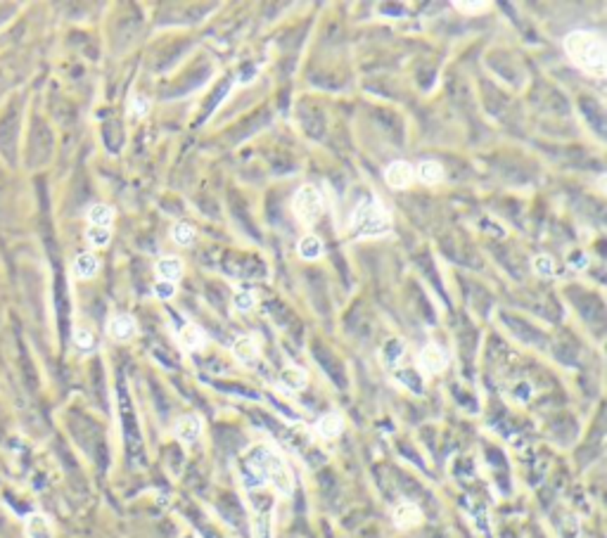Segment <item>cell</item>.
Wrapping results in <instances>:
<instances>
[{
	"label": "cell",
	"mask_w": 607,
	"mask_h": 538,
	"mask_svg": "<svg viewBox=\"0 0 607 538\" xmlns=\"http://www.w3.org/2000/svg\"><path fill=\"white\" fill-rule=\"evenodd\" d=\"M562 48H565L569 62H572L574 67H579L584 74L596 76V79L605 76L607 48H605V41L600 39L596 31H584V29L572 31L569 36H565Z\"/></svg>",
	"instance_id": "obj_1"
},
{
	"label": "cell",
	"mask_w": 607,
	"mask_h": 538,
	"mask_svg": "<svg viewBox=\"0 0 607 538\" xmlns=\"http://www.w3.org/2000/svg\"><path fill=\"white\" fill-rule=\"evenodd\" d=\"M389 225L392 218L380 204H363L352 218V230L356 235H382L389 230Z\"/></svg>",
	"instance_id": "obj_2"
},
{
	"label": "cell",
	"mask_w": 607,
	"mask_h": 538,
	"mask_svg": "<svg viewBox=\"0 0 607 538\" xmlns=\"http://www.w3.org/2000/svg\"><path fill=\"white\" fill-rule=\"evenodd\" d=\"M292 211L306 225H314L323 214V195L314 185H304L294 192L292 197Z\"/></svg>",
	"instance_id": "obj_3"
},
{
	"label": "cell",
	"mask_w": 607,
	"mask_h": 538,
	"mask_svg": "<svg viewBox=\"0 0 607 538\" xmlns=\"http://www.w3.org/2000/svg\"><path fill=\"white\" fill-rule=\"evenodd\" d=\"M261 470H264L266 479L275 486V491H278V493H283V496H290V493L294 491L292 472L287 470V465L278 458V455L266 453V460L261 462Z\"/></svg>",
	"instance_id": "obj_4"
},
{
	"label": "cell",
	"mask_w": 607,
	"mask_h": 538,
	"mask_svg": "<svg viewBox=\"0 0 607 538\" xmlns=\"http://www.w3.org/2000/svg\"><path fill=\"white\" fill-rule=\"evenodd\" d=\"M385 180L392 190H406V187H411L413 180H415V168H413L408 161H392V164L385 168Z\"/></svg>",
	"instance_id": "obj_5"
},
{
	"label": "cell",
	"mask_w": 607,
	"mask_h": 538,
	"mask_svg": "<svg viewBox=\"0 0 607 538\" xmlns=\"http://www.w3.org/2000/svg\"><path fill=\"white\" fill-rule=\"evenodd\" d=\"M418 363H420V370L425 375H436L448 365V356L441 347H436V344H427V347H422Z\"/></svg>",
	"instance_id": "obj_6"
},
{
	"label": "cell",
	"mask_w": 607,
	"mask_h": 538,
	"mask_svg": "<svg viewBox=\"0 0 607 538\" xmlns=\"http://www.w3.org/2000/svg\"><path fill=\"white\" fill-rule=\"evenodd\" d=\"M138 332V325L131 316L126 314H119V316H112L109 323H107V335L112 337L114 342H131Z\"/></svg>",
	"instance_id": "obj_7"
},
{
	"label": "cell",
	"mask_w": 607,
	"mask_h": 538,
	"mask_svg": "<svg viewBox=\"0 0 607 538\" xmlns=\"http://www.w3.org/2000/svg\"><path fill=\"white\" fill-rule=\"evenodd\" d=\"M173 434H176L178 441L183 443H195L202 434V420L197 415H183L176 420V427H173Z\"/></svg>",
	"instance_id": "obj_8"
},
{
	"label": "cell",
	"mask_w": 607,
	"mask_h": 538,
	"mask_svg": "<svg viewBox=\"0 0 607 538\" xmlns=\"http://www.w3.org/2000/svg\"><path fill=\"white\" fill-rule=\"evenodd\" d=\"M233 356L240 363H254L256 358L261 356V347H259V339L252 335H242L237 337V339L233 342Z\"/></svg>",
	"instance_id": "obj_9"
},
{
	"label": "cell",
	"mask_w": 607,
	"mask_h": 538,
	"mask_svg": "<svg viewBox=\"0 0 607 538\" xmlns=\"http://www.w3.org/2000/svg\"><path fill=\"white\" fill-rule=\"evenodd\" d=\"M183 261L178 259V256H161V259L154 264V273L159 275V280H164V283H173L176 285L180 278H183Z\"/></svg>",
	"instance_id": "obj_10"
},
{
	"label": "cell",
	"mask_w": 607,
	"mask_h": 538,
	"mask_svg": "<svg viewBox=\"0 0 607 538\" xmlns=\"http://www.w3.org/2000/svg\"><path fill=\"white\" fill-rule=\"evenodd\" d=\"M422 522V510L418 508L415 503H401L396 510H394V524L399 529H413Z\"/></svg>",
	"instance_id": "obj_11"
},
{
	"label": "cell",
	"mask_w": 607,
	"mask_h": 538,
	"mask_svg": "<svg viewBox=\"0 0 607 538\" xmlns=\"http://www.w3.org/2000/svg\"><path fill=\"white\" fill-rule=\"evenodd\" d=\"M24 534H27V538H53L55 531L46 515L34 512V515L27 519V524H24Z\"/></svg>",
	"instance_id": "obj_12"
},
{
	"label": "cell",
	"mask_w": 607,
	"mask_h": 538,
	"mask_svg": "<svg viewBox=\"0 0 607 538\" xmlns=\"http://www.w3.org/2000/svg\"><path fill=\"white\" fill-rule=\"evenodd\" d=\"M344 429V420L340 412H328L323 415L321 420L316 422V434L323 436V439H337Z\"/></svg>",
	"instance_id": "obj_13"
},
{
	"label": "cell",
	"mask_w": 607,
	"mask_h": 538,
	"mask_svg": "<svg viewBox=\"0 0 607 538\" xmlns=\"http://www.w3.org/2000/svg\"><path fill=\"white\" fill-rule=\"evenodd\" d=\"M178 342H180V347L187 349V351H197V349H202L204 347L202 328L195 325V323H185L183 328H180V332H178Z\"/></svg>",
	"instance_id": "obj_14"
},
{
	"label": "cell",
	"mask_w": 607,
	"mask_h": 538,
	"mask_svg": "<svg viewBox=\"0 0 607 538\" xmlns=\"http://www.w3.org/2000/svg\"><path fill=\"white\" fill-rule=\"evenodd\" d=\"M100 271V259L93 252H84L74 259V275L81 280H91Z\"/></svg>",
	"instance_id": "obj_15"
},
{
	"label": "cell",
	"mask_w": 607,
	"mask_h": 538,
	"mask_svg": "<svg viewBox=\"0 0 607 538\" xmlns=\"http://www.w3.org/2000/svg\"><path fill=\"white\" fill-rule=\"evenodd\" d=\"M88 225L93 228H112V221H114V209L107 204H93L88 209Z\"/></svg>",
	"instance_id": "obj_16"
},
{
	"label": "cell",
	"mask_w": 607,
	"mask_h": 538,
	"mask_svg": "<svg viewBox=\"0 0 607 538\" xmlns=\"http://www.w3.org/2000/svg\"><path fill=\"white\" fill-rule=\"evenodd\" d=\"M415 176L420 178V183H425V185H436V183H441V180H443V166L439 164V161L427 159V161H422V164L418 166Z\"/></svg>",
	"instance_id": "obj_17"
},
{
	"label": "cell",
	"mask_w": 607,
	"mask_h": 538,
	"mask_svg": "<svg viewBox=\"0 0 607 538\" xmlns=\"http://www.w3.org/2000/svg\"><path fill=\"white\" fill-rule=\"evenodd\" d=\"M280 382H283L285 389L290 391H299L306 386V382H309V377H306V370L304 368H297V365H287L283 375H280Z\"/></svg>",
	"instance_id": "obj_18"
},
{
	"label": "cell",
	"mask_w": 607,
	"mask_h": 538,
	"mask_svg": "<svg viewBox=\"0 0 607 538\" xmlns=\"http://www.w3.org/2000/svg\"><path fill=\"white\" fill-rule=\"evenodd\" d=\"M297 252L306 261H316V259H321V254H323V242L318 240L316 235H304L297 245Z\"/></svg>",
	"instance_id": "obj_19"
},
{
	"label": "cell",
	"mask_w": 607,
	"mask_h": 538,
	"mask_svg": "<svg viewBox=\"0 0 607 538\" xmlns=\"http://www.w3.org/2000/svg\"><path fill=\"white\" fill-rule=\"evenodd\" d=\"M171 237H173V242H176L178 247H190L192 242H195V228H192L190 223L178 221V223H173Z\"/></svg>",
	"instance_id": "obj_20"
},
{
	"label": "cell",
	"mask_w": 607,
	"mask_h": 538,
	"mask_svg": "<svg viewBox=\"0 0 607 538\" xmlns=\"http://www.w3.org/2000/svg\"><path fill=\"white\" fill-rule=\"evenodd\" d=\"M86 240H88V245L93 249H105L112 240V230L109 228H93V225H88V230H86Z\"/></svg>",
	"instance_id": "obj_21"
},
{
	"label": "cell",
	"mask_w": 607,
	"mask_h": 538,
	"mask_svg": "<svg viewBox=\"0 0 607 538\" xmlns=\"http://www.w3.org/2000/svg\"><path fill=\"white\" fill-rule=\"evenodd\" d=\"M233 306H235V311H240V314H249V311L256 309V294L247 292V290L237 292L233 297Z\"/></svg>",
	"instance_id": "obj_22"
},
{
	"label": "cell",
	"mask_w": 607,
	"mask_h": 538,
	"mask_svg": "<svg viewBox=\"0 0 607 538\" xmlns=\"http://www.w3.org/2000/svg\"><path fill=\"white\" fill-rule=\"evenodd\" d=\"M74 344H76L81 351H88V349H93V344H95V337H93L88 328H76L74 330Z\"/></svg>",
	"instance_id": "obj_23"
},
{
	"label": "cell",
	"mask_w": 607,
	"mask_h": 538,
	"mask_svg": "<svg viewBox=\"0 0 607 538\" xmlns=\"http://www.w3.org/2000/svg\"><path fill=\"white\" fill-rule=\"evenodd\" d=\"M455 8L458 10H462V12H467V15H481V12H484L486 8H489V3H484V0H458V3H455Z\"/></svg>",
	"instance_id": "obj_24"
},
{
	"label": "cell",
	"mask_w": 607,
	"mask_h": 538,
	"mask_svg": "<svg viewBox=\"0 0 607 538\" xmlns=\"http://www.w3.org/2000/svg\"><path fill=\"white\" fill-rule=\"evenodd\" d=\"M534 271L539 275H543V278H548V275H553V271H555V261L550 259V256H546V254L536 256V259H534Z\"/></svg>",
	"instance_id": "obj_25"
},
{
	"label": "cell",
	"mask_w": 607,
	"mask_h": 538,
	"mask_svg": "<svg viewBox=\"0 0 607 538\" xmlns=\"http://www.w3.org/2000/svg\"><path fill=\"white\" fill-rule=\"evenodd\" d=\"M154 294H157L159 299H173L176 297V285L173 283H164V280H157V285H154Z\"/></svg>",
	"instance_id": "obj_26"
},
{
	"label": "cell",
	"mask_w": 607,
	"mask_h": 538,
	"mask_svg": "<svg viewBox=\"0 0 607 538\" xmlns=\"http://www.w3.org/2000/svg\"><path fill=\"white\" fill-rule=\"evenodd\" d=\"M147 107H149V102L145 97H140V95H135L133 100H131V116H145L147 114Z\"/></svg>",
	"instance_id": "obj_27"
}]
</instances>
